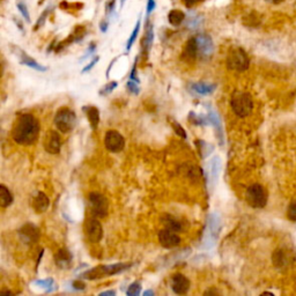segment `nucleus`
Returning a JSON list of instances; mask_svg holds the SVG:
<instances>
[{"instance_id": "30", "label": "nucleus", "mask_w": 296, "mask_h": 296, "mask_svg": "<svg viewBox=\"0 0 296 296\" xmlns=\"http://www.w3.org/2000/svg\"><path fill=\"white\" fill-rule=\"evenodd\" d=\"M34 285L41 287V288H44L47 293H51L52 290L57 289V285L53 281L52 278H48L45 279V280H36L34 282Z\"/></svg>"}, {"instance_id": "51", "label": "nucleus", "mask_w": 296, "mask_h": 296, "mask_svg": "<svg viewBox=\"0 0 296 296\" xmlns=\"http://www.w3.org/2000/svg\"><path fill=\"white\" fill-rule=\"evenodd\" d=\"M154 291L153 290H146L144 291V296H153Z\"/></svg>"}, {"instance_id": "12", "label": "nucleus", "mask_w": 296, "mask_h": 296, "mask_svg": "<svg viewBox=\"0 0 296 296\" xmlns=\"http://www.w3.org/2000/svg\"><path fill=\"white\" fill-rule=\"evenodd\" d=\"M195 41H197L198 51L200 57H210L214 51V43L211 36L206 34H199L195 36Z\"/></svg>"}, {"instance_id": "34", "label": "nucleus", "mask_w": 296, "mask_h": 296, "mask_svg": "<svg viewBox=\"0 0 296 296\" xmlns=\"http://www.w3.org/2000/svg\"><path fill=\"white\" fill-rule=\"evenodd\" d=\"M51 10H52V6L51 5L45 8V10L43 11V13H42L41 16L39 18V20H37V22H36L35 27H34V30H37V29H40L42 26H43V24L45 23V21H47V18H48L49 13H50V12H51Z\"/></svg>"}, {"instance_id": "35", "label": "nucleus", "mask_w": 296, "mask_h": 296, "mask_svg": "<svg viewBox=\"0 0 296 296\" xmlns=\"http://www.w3.org/2000/svg\"><path fill=\"white\" fill-rule=\"evenodd\" d=\"M140 291H141V283L138 281H136L128 286V289H127L126 293L128 296H137V295L140 294Z\"/></svg>"}, {"instance_id": "36", "label": "nucleus", "mask_w": 296, "mask_h": 296, "mask_svg": "<svg viewBox=\"0 0 296 296\" xmlns=\"http://www.w3.org/2000/svg\"><path fill=\"white\" fill-rule=\"evenodd\" d=\"M287 216L290 221L296 222V200L291 202L288 206V210H287Z\"/></svg>"}, {"instance_id": "26", "label": "nucleus", "mask_w": 296, "mask_h": 296, "mask_svg": "<svg viewBox=\"0 0 296 296\" xmlns=\"http://www.w3.org/2000/svg\"><path fill=\"white\" fill-rule=\"evenodd\" d=\"M186 15L183 11L181 10H172L168 13V21L169 23L174 27H178L185 21Z\"/></svg>"}, {"instance_id": "6", "label": "nucleus", "mask_w": 296, "mask_h": 296, "mask_svg": "<svg viewBox=\"0 0 296 296\" xmlns=\"http://www.w3.org/2000/svg\"><path fill=\"white\" fill-rule=\"evenodd\" d=\"M89 208L95 218H106L109 212V203L106 195L100 192H90L88 197Z\"/></svg>"}, {"instance_id": "13", "label": "nucleus", "mask_w": 296, "mask_h": 296, "mask_svg": "<svg viewBox=\"0 0 296 296\" xmlns=\"http://www.w3.org/2000/svg\"><path fill=\"white\" fill-rule=\"evenodd\" d=\"M170 285H172V289L174 293L177 295H184L190 289V280L182 273L175 274L172 278Z\"/></svg>"}, {"instance_id": "17", "label": "nucleus", "mask_w": 296, "mask_h": 296, "mask_svg": "<svg viewBox=\"0 0 296 296\" xmlns=\"http://www.w3.org/2000/svg\"><path fill=\"white\" fill-rule=\"evenodd\" d=\"M154 41V28L153 24L147 21V24H146V30L143 42H141V55L147 58L149 52H151L152 45Z\"/></svg>"}, {"instance_id": "25", "label": "nucleus", "mask_w": 296, "mask_h": 296, "mask_svg": "<svg viewBox=\"0 0 296 296\" xmlns=\"http://www.w3.org/2000/svg\"><path fill=\"white\" fill-rule=\"evenodd\" d=\"M161 221L162 223H163L165 228L167 229H170V231H173L175 233H179L183 231L182 222H179L176 218H174L172 215H165Z\"/></svg>"}, {"instance_id": "28", "label": "nucleus", "mask_w": 296, "mask_h": 296, "mask_svg": "<svg viewBox=\"0 0 296 296\" xmlns=\"http://www.w3.org/2000/svg\"><path fill=\"white\" fill-rule=\"evenodd\" d=\"M13 203V195H12L11 191L7 187L2 184L0 185V205L3 208H6Z\"/></svg>"}, {"instance_id": "8", "label": "nucleus", "mask_w": 296, "mask_h": 296, "mask_svg": "<svg viewBox=\"0 0 296 296\" xmlns=\"http://www.w3.org/2000/svg\"><path fill=\"white\" fill-rule=\"evenodd\" d=\"M104 145H106V148L109 152L119 153L125 147V139L119 132L110 130L106 133V137H104Z\"/></svg>"}, {"instance_id": "45", "label": "nucleus", "mask_w": 296, "mask_h": 296, "mask_svg": "<svg viewBox=\"0 0 296 296\" xmlns=\"http://www.w3.org/2000/svg\"><path fill=\"white\" fill-rule=\"evenodd\" d=\"M156 8V2L155 0H147V6H146V14L149 16L152 14V12Z\"/></svg>"}, {"instance_id": "4", "label": "nucleus", "mask_w": 296, "mask_h": 296, "mask_svg": "<svg viewBox=\"0 0 296 296\" xmlns=\"http://www.w3.org/2000/svg\"><path fill=\"white\" fill-rule=\"evenodd\" d=\"M53 122H55L56 127L61 133H70L71 131L74 130V127L77 125V115L70 108H60L57 111Z\"/></svg>"}, {"instance_id": "41", "label": "nucleus", "mask_w": 296, "mask_h": 296, "mask_svg": "<svg viewBox=\"0 0 296 296\" xmlns=\"http://www.w3.org/2000/svg\"><path fill=\"white\" fill-rule=\"evenodd\" d=\"M98 59H100V57L98 56H95L93 59H91V61L89 62L88 65L87 66H85V68L82 69V71H81V73H87V72H89V71L94 68L95 65L97 64V61H98Z\"/></svg>"}, {"instance_id": "46", "label": "nucleus", "mask_w": 296, "mask_h": 296, "mask_svg": "<svg viewBox=\"0 0 296 296\" xmlns=\"http://www.w3.org/2000/svg\"><path fill=\"white\" fill-rule=\"evenodd\" d=\"M182 2L186 7L191 8V7H193L195 5H198V4H200V3H203L204 0H182Z\"/></svg>"}, {"instance_id": "23", "label": "nucleus", "mask_w": 296, "mask_h": 296, "mask_svg": "<svg viewBox=\"0 0 296 296\" xmlns=\"http://www.w3.org/2000/svg\"><path fill=\"white\" fill-rule=\"evenodd\" d=\"M221 168H222V163L219 156H213L210 162V178L212 186H215L216 183L219 181V176L221 173Z\"/></svg>"}, {"instance_id": "21", "label": "nucleus", "mask_w": 296, "mask_h": 296, "mask_svg": "<svg viewBox=\"0 0 296 296\" xmlns=\"http://www.w3.org/2000/svg\"><path fill=\"white\" fill-rule=\"evenodd\" d=\"M72 258L73 256H72V253L70 252V250L59 249L55 255V262L57 264L58 268H60L61 270H66L71 266Z\"/></svg>"}, {"instance_id": "10", "label": "nucleus", "mask_w": 296, "mask_h": 296, "mask_svg": "<svg viewBox=\"0 0 296 296\" xmlns=\"http://www.w3.org/2000/svg\"><path fill=\"white\" fill-rule=\"evenodd\" d=\"M158 242H160V244L163 248L173 249L176 248L177 245L181 243V237H179L175 232L165 228L158 233Z\"/></svg>"}, {"instance_id": "1", "label": "nucleus", "mask_w": 296, "mask_h": 296, "mask_svg": "<svg viewBox=\"0 0 296 296\" xmlns=\"http://www.w3.org/2000/svg\"><path fill=\"white\" fill-rule=\"evenodd\" d=\"M39 135L40 123L32 115L22 114L15 120L12 138L16 144L23 146L32 145L39 138Z\"/></svg>"}, {"instance_id": "32", "label": "nucleus", "mask_w": 296, "mask_h": 296, "mask_svg": "<svg viewBox=\"0 0 296 296\" xmlns=\"http://www.w3.org/2000/svg\"><path fill=\"white\" fill-rule=\"evenodd\" d=\"M203 20H204L203 15H192V16H190L185 24L187 28L191 29V30H194V29H198L200 26H202Z\"/></svg>"}, {"instance_id": "38", "label": "nucleus", "mask_w": 296, "mask_h": 296, "mask_svg": "<svg viewBox=\"0 0 296 296\" xmlns=\"http://www.w3.org/2000/svg\"><path fill=\"white\" fill-rule=\"evenodd\" d=\"M173 127H174V130H175V132H176L177 136H179L183 139H186V137H187L186 132H185L184 128H183L181 124L177 123V122H173Z\"/></svg>"}, {"instance_id": "9", "label": "nucleus", "mask_w": 296, "mask_h": 296, "mask_svg": "<svg viewBox=\"0 0 296 296\" xmlns=\"http://www.w3.org/2000/svg\"><path fill=\"white\" fill-rule=\"evenodd\" d=\"M86 236L91 243H98L103 237V227L101 222L95 218H89L85 222Z\"/></svg>"}, {"instance_id": "16", "label": "nucleus", "mask_w": 296, "mask_h": 296, "mask_svg": "<svg viewBox=\"0 0 296 296\" xmlns=\"http://www.w3.org/2000/svg\"><path fill=\"white\" fill-rule=\"evenodd\" d=\"M208 119H210L211 125H213V127L215 128L216 137H218L219 145L222 147L224 146V135H223V127H222V120H221L220 116L218 112L214 109H210L208 112Z\"/></svg>"}, {"instance_id": "24", "label": "nucleus", "mask_w": 296, "mask_h": 296, "mask_svg": "<svg viewBox=\"0 0 296 296\" xmlns=\"http://www.w3.org/2000/svg\"><path fill=\"white\" fill-rule=\"evenodd\" d=\"M82 110L86 112V116L87 118H88L90 127L93 128V130H96L100 123V111L97 108L94 106H86L82 108Z\"/></svg>"}, {"instance_id": "2", "label": "nucleus", "mask_w": 296, "mask_h": 296, "mask_svg": "<svg viewBox=\"0 0 296 296\" xmlns=\"http://www.w3.org/2000/svg\"><path fill=\"white\" fill-rule=\"evenodd\" d=\"M132 264L130 262H118V264H111V265H100L96 268L90 269L86 272H83L80 278L87 279V280H97V279H102L108 276H115L120 272H124L127 269H130Z\"/></svg>"}, {"instance_id": "52", "label": "nucleus", "mask_w": 296, "mask_h": 296, "mask_svg": "<svg viewBox=\"0 0 296 296\" xmlns=\"http://www.w3.org/2000/svg\"><path fill=\"white\" fill-rule=\"evenodd\" d=\"M125 2H126V0H120V7H123V5L125 4Z\"/></svg>"}, {"instance_id": "33", "label": "nucleus", "mask_w": 296, "mask_h": 296, "mask_svg": "<svg viewBox=\"0 0 296 296\" xmlns=\"http://www.w3.org/2000/svg\"><path fill=\"white\" fill-rule=\"evenodd\" d=\"M16 8H18L20 14L23 16V19L26 20L28 23H30L31 19H30V14H29L28 6L26 5V3H24L23 0H18V2H16Z\"/></svg>"}, {"instance_id": "5", "label": "nucleus", "mask_w": 296, "mask_h": 296, "mask_svg": "<svg viewBox=\"0 0 296 296\" xmlns=\"http://www.w3.org/2000/svg\"><path fill=\"white\" fill-rule=\"evenodd\" d=\"M250 65V59L247 52L243 49L236 48L231 50L227 57V66L229 70L237 71V72H243L247 71Z\"/></svg>"}, {"instance_id": "47", "label": "nucleus", "mask_w": 296, "mask_h": 296, "mask_svg": "<svg viewBox=\"0 0 296 296\" xmlns=\"http://www.w3.org/2000/svg\"><path fill=\"white\" fill-rule=\"evenodd\" d=\"M108 28H109V21L103 20L100 22V30H101L102 32H107Z\"/></svg>"}, {"instance_id": "31", "label": "nucleus", "mask_w": 296, "mask_h": 296, "mask_svg": "<svg viewBox=\"0 0 296 296\" xmlns=\"http://www.w3.org/2000/svg\"><path fill=\"white\" fill-rule=\"evenodd\" d=\"M140 27H141V20L139 18L138 21H137L136 27H135V29H133V31H132V34L130 36V39L127 40V43H126V50H127V51H130L131 48L133 47V44H135V42L137 41V39H138L139 31H140Z\"/></svg>"}, {"instance_id": "44", "label": "nucleus", "mask_w": 296, "mask_h": 296, "mask_svg": "<svg viewBox=\"0 0 296 296\" xmlns=\"http://www.w3.org/2000/svg\"><path fill=\"white\" fill-rule=\"evenodd\" d=\"M72 287L74 290H85L86 283L80 280V279H78V280L72 281Z\"/></svg>"}, {"instance_id": "29", "label": "nucleus", "mask_w": 296, "mask_h": 296, "mask_svg": "<svg viewBox=\"0 0 296 296\" xmlns=\"http://www.w3.org/2000/svg\"><path fill=\"white\" fill-rule=\"evenodd\" d=\"M197 147H198V152L200 154V156H202L203 158H205L207 156H210L212 152L214 151V147L212 145L210 144H207L205 143V141H197Z\"/></svg>"}, {"instance_id": "49", "label": "nucleus", "mask_w": 296, "mask_h": 296, "mask_svg": "<svg viewBox=\"0 0 296 296\" xmlns=\"http://www.w3.org/2000/svg\"><path fill=\"white\" fill-rule=\"evenodd\" d=\"M101 296H106V295H110V296H115L116 295V291L115 290H107V291H102V293H100Z\"/></svg>"}, {"instance_id": "40", "label": "nucleus", "mask_w": 296, "mask_h": 296, "mask_svg": "<svg viewBox=\"0 0 296 296\" xmlns=\"http://www.w3.org/2000/svg\"><path fill=\"white\" fill-rule=\"evenodd\" d=\"M126 86H127V89L130 90V93H133L135 95H138L139 94V87H138V83L135 82V81H132V80H128L127 83H126Z\"/></svg>"}, {"instance_id": "20", "label": "nucleus", "mask_w": 296, "mask_h": 296, "mask_svg": "<svg viewBox=\"0 0 296 296\" xmlns=\"http://www.w3.org/2000/svg\"><path fill=\"white\" fill-rule=\"evenodd\" d=\"M198 56L199 51L197 41H195V37H192L186 42L184 50H183V59H185L186 61H193L197 59Z\"/></svg>"}, {"instance_id": "19", "label": "nucleus", "mask_w": 296, "mask_h": 296, "mask_svg": "<svg viewBox=\"0 0 296 296\" xmlns=\"http://www.w3.org/2000/svg\"><path fill=\"white\" fill-rule=\"evenodd\" d=\"M16 50V55L19 56L20 58V62L22 65H26L28 68H31L36 71H40V72H45L48 69L45 68V66L41 65L40 62H37L34 58H31L29 55H27L26 52L23 51V50H21L20 48H15Z\"/></svg>"}, {"instance_id": "50", "label": "nucleus", "mask_w": 296, "mask_h": 296, "mask_svg": "<svg viewBox=\"0 0 296 296\" xmlns=\"http://www.w3.org/2000/svg\"><path fill=\"white\" fill-rule=\"evenodd\" d=\"M265 2L269 3V4H272V5H279V4L285 2V0H265Z\"/></svg>"}, {"instance_id": "39", "label": "nucleus", "mask_w": 296, "mask_h": 296, "mask_svg": "<svg viewBox=\"0 0 296 296\" xmlns=\"http://www.w3.org/2000/svg\"><path fill=\"white\" fill-rule=\"evenodd\" d=\"M115 10H116V0H110V2H108L106 5V14L108 18H110V16L115 13Z\"/></svg>"}, {"instance_id": "42", "label": "nucleus", "mask_w": 296, "mask_h": 296, "mask_svg": "<svg viewBox=\"0 0 296 296\" xmlns=\"http://www.w3.org/2000/svg\"><path fill=\"white\" fill-rule=\"evenodd\" d=\"M95 50H96V44H95V43H90V44H89V47H88V49H87V52L85 53V55H83V56L81 57L80 61L85 60V59H87V58H88V57H90V56L93 55V53L95 52Z\"/></svg>"}, {"instance_id": "11", "label": "nucleus", "mask_w": 296, "mask_h": 296, "mask_svg": "<svg viewBox=\"0 0 296 296\" xmlns=\"http://www.w3.org/2000/svg\"><path fill=\"white\" fill-rule=\"evenodd\" d=\"M43 146L45 151L49 154L55 155V154L59 153L61 147V140L59 135L56 131H49L44 137Z\"/></svg>"}, {"instance_id": "15", "label": "nucleus", "mask_w": 296, "mask_h": 296, "mask_svg": "<svg viewBox=\"0 0 296 296\" xmlns=\"http://www.w3.org/2000/svg\"><path fill=\"white\" fill-rule=\"evenodd\" d=\"M31 206L34 208L36 213H44L50 206V199L47 194L42 191H37V192L32 195L31 198Z\"/></svg>"}, {"instance_id": "43", "label": "nucleus", "mask_w": 296, "mask_h": 296, "mask_svg": "<svg viewBox=\"0 0 296 296\" xmlns=\"http://www.w3.org/2000/svg\"><path fill=\"white\" fill-rule=\"evenodd\" d=\"M137 61H138V58H137V59L135 60V64H133V68L130 73V80L135 81L137 83H140V79L137 77Z\"/></svg>"}, {"instance_id": "37", "label": "nucleus", "mask_w": 296, "mask_h": 296, "mask_svg": "<svg viewBox=\"0 0 296 296\" xmlns=\"http://www.w3.org/2000/svg\"><path fill=\"white\" fill-rule=\"evenodd\" d=\"M116 87H117V81H111L109 83H107V85L104 86L101 90H100V95L109 94L116 88Z\"/></svg>"}, {"instance_id": "27", "label": "nucleus", "mask_w": 296, "mask_h": 296, "mask_svg": "<svg viewBox=\"0 0 296 296\" xmlns=\"http://www.w3.org/2000/svg\"><path fill=\"white\" fill-rule=\"evenodd\" d=\"M193 90L199 95H211L216 88V85H212V83H206V82H197L193 83L192 86Z\"/></svg>"}, {"instance_id": "48", "label": "nucleus", "mask_w": 296, "mask_h": 296, "mask_svg": "<svg viewBox=\"0 0 296 296\" xmlns=\"http://www.w3.org/2000/svg\"><path fill=\"white\" fill-rule=\"evenodd\" d=\"M13 21L15 22L16 24V27H18L21 31H24V28H23V24H22V21L19 20V19H16V18H13Z\"/></svg>"}, {"instance_id": "3", "label": "nucleus", "mask_w": 296, "mask_h": 296, "mask_svg": "<svg viewBox=\"0 0 296 296\" xmlns=\"http://www.w3.org/2000/svg\"><path fill=\"white\" fill-rule=\"evenodd\" d=\"M232 109L236 116L244 118L251 114L253 109V102L251 96L244 91H235L231 100Z\"/></svg>"}, {"instance_id": "18", "label": "nucleus", "mask_w": 296, "mask_h": 296, "mask_svg": "<svg viewBox=\"0 0 296 296\" xmlns=\"http://www.w3.org/2000/svg\"><path fill=\"white\" fill-rule=\"evenodd\" d=\"M207 228L212 239H214L215 241L218 240L221 228H222V222H221V218L218 212H213V213H211L210 215H208Z\"/></svg>"}, {"instance_id": "22", "label": "nucleus", "mask_w": 296, "mask_h": 296, "mask_svg": "<svg viewBox=\"0 0 296 296\" xmlns=\"http://www.w3.org/2000/svg\"><path fill=\"white\" fill-rule=\"evenodd\" d=\"M291 258L293 257L290 256V253L286 249H278L273 255V262L277 268L282 269L290 264Z\"/></svg>"}, {"instance_id": "14", "label": "nucleus", "mask_w": 296, "mask_h": 296, "mask_svg": "<svg viewBox=\"0 0 296 296\" xmlns=\"http://www.w3.org/2000/svg\"><path fill=\"white\" fill-rule=\"evenodd\" d=\"M19 235L24 243L31 244L39 241L40 239V231L39 228L34 226L32 223H27L20 229Z\"/></svg>"}, {"instance_id": "7", "label": "nucleus", "mask_w": 296, "mask_h": 296, "mask_svg": "<svg viewBox=\"0 0 296 296\" xmlns=\"http://www.w3.org/2000/svg\"><path fill=\"white\" fill-rule=\"evenodd\" d=\"M245 198L250 206L262 208L268 203V192L260 184H252L248 187Z\"/></svg>"}]
</instances>
